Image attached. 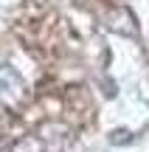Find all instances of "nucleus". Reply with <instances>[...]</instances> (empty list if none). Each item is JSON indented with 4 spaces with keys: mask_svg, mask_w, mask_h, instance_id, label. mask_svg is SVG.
<instances>
[{
    "mask_svg": "<svg viewBox=\"0 0 149 152\" xmlns=\"http://www.w3.org/2000/svg\"><path fill=\"white\" fill-rule=\"evenodd\" d=\"M25 102H28V87L23 82V76L14 68L3 65L0 68V107L17 113L25 107Z\"/></svg>",
    "mask_w": 149,
    "mask_h": 152,
    "instance_id": "1",
    "label": "nucleus"
}]
</instances>
